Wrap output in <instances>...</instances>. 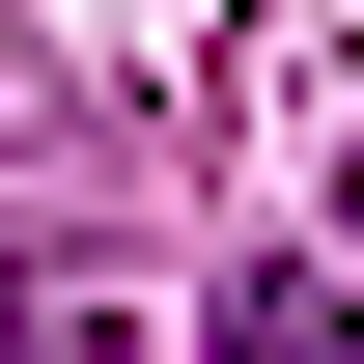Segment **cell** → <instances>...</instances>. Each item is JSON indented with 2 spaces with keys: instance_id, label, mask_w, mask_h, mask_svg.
I'll list each match as a JSON object with an SVG mask.
<instances>
[{
  "instance_id": "6da1fadb",
  "label": "cell",
  "mask_w": 364,
  "mask_h": 364,
  "mask_svg": "<svg viewBox=\"0 0 364 364\" xmlns=\"http://www.w3.org/2000/svg\"><path fill=\"white\" fill-rule=\"evenodd\" d=\"M225 364H364V309L336 280H225Z\"/></svg>"
}]
</instances>
